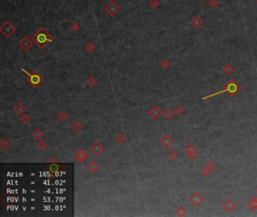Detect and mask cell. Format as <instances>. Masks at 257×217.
I'll return each mask as SVG.
<instances>
[{
  "mask_svg": "<svg viewBox=\"0 0 257 217\" xmlns=\"http://www.w3.org/2000/svg\"><path fill=\"white\" fill-rule=\"evenodd\" d=\"M71 27V29H72L73 31L76 32L78 31V30L80 29V25L78 23H77V22H73V23L71 24V27Z\"/></svg>",
  "mask_w": 257,
  "mask_h": 217,
  "instance_id": "cell-31",
  "label": "cell"
},
{
  "mask_svg": "<svg viewBox=\"0 0 257 217\" xmlns=\"http://www.w3.org/2000/svg\"><path fill=\"white\" fill-rule=\"evenodd\" d=\"M149 6H151L152 8H158V5H159V2H158V0H151L149 3Z\"/></svg>",
  "mask_w": 257,
  "mask_h": 217,
  "instance_id": "cell-29",
  "label": "cell"
},
{
  "mask_svg": "<svg viewBox=\"0 0 257 217\" xmlns=\"http://www.w3.org/2000/svg\"><path fill=\"white\" fill-rule=\"evenodd\" d=\"M175 111H176V113H177V114H179V115H181V114H183V112H184V108H183V106H181V105L177 106V107L176 108Z\"/></svg>",
  "mask_w": 257,
  "mask_h": 217,
  "instance_id": "cell-34",
  "label": "cell"
},
{
  "mask_svg": "<svg viewBox=\"0 0 257 217\" xmlns=\"http://www.w3.org/2000/svg\"><path fill=\"white\" fill-rule=\"evenodd\" d=\"M71 129H72L75 133H77L82 130V125L80 123H78V122H75L73 124L71 125Z\"/></svg>",
  "mask_w": 257,
  "mask_h": 217,
  "instance_id": "cell-19",
  "label": "cell"
},
{
  "mask_svg": "<svg viewBox=\"0 0 257 217\" xmlns=\"http://www.w3.org/2000/svg\"><path fill=\"white\" fill-rule=\"evenodd\" d=\"M44 135V133L40 129H35L32 134V136L35 139H41Z\"/></svg>",
  "mask_w": 257,
  "mask_h": 217,
  "instance_id": "cell-17",
  "label": "cell"
},
{
  "mask_svg": "<svg viewBox=\"0 0 257 217\" xmlns=\"http://www.w3.org/2000/svg\"><path fill=\"white\" fill-rule=\"evenodd\" d=\"M168 157L170 160H171V161H174V160H176V159L178 157V154L176 151H174V150H172V151H170L168 154Z\"/></svg>",
  "mask_w": 257,
  "mask_h": 217,
  "instance_id": "cell-22",
  "label": "cell"
},
{
  "mask_svg": "<svg viewBox=\"0 0 257 217\" xmlns=\"http://www.w3.org/2000/svg\"><path fill=\"white\" fill-rule=\"evenodd\" d=\"M21 70L23 71V72L26 73L28 75V76H29V77H28V79H27V80L29 81V83H31V84L33 85L34 87H36V86H39V85L42 82V81L43 80L42 77L40 76V74H39L38 72H35V71H34L33 73H29L27 72V71H26L23 68H21Z\"/></svg>",
  "mask_w": 257,
  "mask_h": 217,
  "instance_id": "cell-3",
  "label": "cell"
},
{
  "mask_svg": "<svg viewBox=\"0 0 257 217\" xmlns=\"http://www.w3.org/2000/svg\"><path fill=\"white\" fill-rule=\"evenodd\" d=\"M189 201L195 207H199L204 202V197L199 192H195L189 197Z\"/></svg>",
  "mask_w": 257,
  "mask_h": 217,
  "instance_id": "cell-4",
  "label": "cell"
},
{
  "mask_svg": "<svg viewBox=\"0 0 257 217\" xmlns=\"http://www.w3.org/2000/svg\"><path fill=\"white\" fill-rule=\"evenodd\" d=\"M9 146H10L9 141H8L6 139H5V138H2V139H1V141H0V148H1V150H2V151H5V150H7V149L9 148Z\"/></svg>",
  "mask_w": 257,
  "mask_h": 217,
  "instance_id": "cell-16",
  "label": "cell"
},
{
  "mask_svg": "<svg viewBox=\"0 0 257 217\" xmlns=\"http://www.w3.org/2000/svg\"><path fill=\"white\" fill-rule=\"evenodd\" d=\"M73 157H74V158L76 159V161H78V163H84L88 158L87 154L83 150H81V149H78V151H76L73 154Z\"/></svg>",
  "mask_w": 257,
  "mask_h": 217,
  "instance_id": "cell-11",
  "label": "cell"
},
{
  "mask_svg": "<svg viewBox=\"0 0 257 217\" xmlns=\"http://www.w3.org/2000/svg\"><path fill=\"white\" fill-rule=\"evenodd\" d=\"M236 204L231 199H226V201H224V202L222 203V208L224 209L225 211L228 212V213H231L232 210H234V209L235 208Z\"/></svg>",
  "mask_w": 257,
  "mask_h": 217,
  "instance_id": "cell-10",
  "label": "cell"
},
{
  "mask_svg": "<svg viewBox=\"0 0 257 217\" xmlns=\"http://www.w3.org/2000/svg\"><path fill=\"white\" fill-rule=\"evenodd\" d=\"M256 193H257V187H256Z\"/></svg>",
  "mask_w": 257,
  "mask_h": 217,
  "instance_id": "cell-35",
  "label": "cell"
},
{
  "mask_svg": "<svg viewBox=\"0 0 257 217\" xmlns=\"http://www.w3.org/2000/svg\"><path fill=\"white\" fill-rule=\"evenodd\" d=\"M97 80H96L93 76H91V77H89V78L88 79V80H87V83H88V85H89L91 87H93V86L97 84Z\"/></svg>",
  "mask_w": 257,
  "mask_h": 217,
  "instance_id": "cell-25",
  "label": "cell"
},
{
  "mask_svg": "<svg viewBox=\"0 0 257 217\" xmlns=\"http://www.w3.org/2000/svg\"><path fill=\"white\" fill-rule=\"evenodd\" d=\"M174 115H175V113H174V111H173L170 108L167 109L165 111H164V117L168 119H171L172 118L174 117Z\"/></svg>",
  "mask_w": 257,
  "mask_h": 217,
  "instance_id": "cell-18",
  "label": "cell"
},
{
  "mask_svg": "<svg viewBox=\"0 0 257 217\" xmlns=\"http://www.w3.org/2000/svg\"><path fill=\"white\" fill-rule=\"evenodd\" d=\"M187 155H188V157H189L190 160H192V161H194V160H195V159L197 158V157H198L197 151H192V152H190V153H188V154H187Z\"/></svg>",
  "mask_w": 257,
  "mask_h": 217,
  "instance_id": "cell-28",
  "label": "cell"
},
{
  "mask_svg": "<svg viewBox=\"0 0 257 217\" xmlns=\"http://www.w3.org/2000/svg\"><path fill=\"white\" fill-rule=\"evenodd\" d=\"M160 65H161V66H162V69H164V70H166V69H168V67H169V66L170 65V63L168 62L167 60H163V61H162V62H161V64H160Z\"/></svg>",
  "mask_w": 257,
  "mask_h": 217,
  "instance_id": "cell-30",
  "label": "cell"
},
{
  "mask_svg": "<svg viewBox=\"0 0 257 217\" xmlns=\"http://www.w3.org/2000/svg\"><path fill=\"white\" fill-rule=\"evenodd\" d=\"M185 152L188 154V153H190V152H192V151H196L197 149H196V147L195 145H193L192 143H189L185 147Z\"/></svg>",
  "mask_w": 257,
  "mask_h": 217,
  "instance_id": "cell-20",
  "label": "cell"
},
{
  "mask_svg": "<svg viewBox=\"0 0 257 217\" xmlns=\"http://www.w3.org/2000/svg\"><path fill=\"white\" fill-rule=\"evenodd\" d=\"M103 9L105 10L106 12H107L108 14L111 16V17H112V16H114L116 14L117 12H119V10H120V8H119V6L114 1H111L109 4L106 5L104 7Z\"/></svg>",
  "mask_w": 257,
  "mask_h": 217,
  "instance_id": "cell-5",
  "label": "cell"
},
{
  "mask_svg": "<svg viewBox=\"0 0 257 217\" xmlns=\"http://www.w3.org/2000/svg\"><path fill=\"white\" fill-rule=\"evenodd\" d=\"M47 145H47V143L45 142V141H44V140H40V141H39V143H38V147H39L40 149H42V150L45 149L47 147Z\"/></svg>",
  "mask_w": 257,
  "mask_h": 217,
  "instance_id": "cell-33",
  "label": "cell"
},
{
  "mask_svg": "<svg viewBox=\"0 0 257 217\" xmlns=\"http://www.w3.org/2000/svg\"><path fill=\"white\" fill-rule=\"evenodd\" d=\"M85 50L88 52V53L91 54V53L95 50V46H94V45H93V43H88V44L85 45Z\"/></svg>",
  "mask_w": 257,
  "mask_h": 217,
  "instance_id": "cell-24",
  "label": "cell"
},
{
  "mask_svg": "<svg viewBox=\"0 0 257 217\" xmlns=\"http://www.w3.org/2000/svg\"><path fill=\"white\" fill-rule=\"evenodd\" d=\"M116 141L119 144H124L126 141V137L125 136V135L123 133H119V135L116 136Z\"/></svg>",
  "mask_w": 257,
  "mask_h": 217,
  "instance_id": "cell-23",
  "label": "cell"
},
{
  "mask_svg": "<svg viewBox=\"0 0 257 217\" xmlns=\"http://www.w3.org/2000/svg\"><path fill=\"white\" fill-rule=\"evenodd\" d=\"M100 169V165L97 162H96L95 161H90L87 164V170H88V172L93 174L95 172H97V170Z\"/></svg>",
  "mask_w": 257,
  "mask_h": 217,
  "instance_id": "cell-13",
  "label": "cell"
},
{
  "mask_svg": "<svg viewBox=\"0 0 257 217\" xmlns=\"http://www.w3.org/2000/svg\"><path fill=\"white\" fill-rule=\"evenodd\" d=\"M0 31L6 38H9L16 31V27L10 21H5L0 27Z\"/></svg>",
  "mask_w": 257,
  "mask_h": 217,
  "instance_id": "cell-2",
  "label": "cell"
},
{
  "mask_svg": "<svg viewBox=\"0 0 257 217\" xmlns=\"http://www.w3.org/2000/svg\"><path fill=\"white\" fill-rule=\"evenodd\" d=\"M33 40L29 39L27 36H25L19 42L20 46L23 49V50H24V51L26 52L29 50V49L33 46Z\"/></svg>",
  "mask_w": 257,
  "mask_h": 217,
  "instance_id": "cell-9",
  "label": "cell"
},
{
  "mask_svg": "<svg viewBox=\"0 0 257 217\" xmlns=\"http://www.w3.org/2000/svg\"><path fill=\"white\" fill-rule=\"evenodd\" d=\"M67 114L65 113L64 111H61L58 113V115H57V119L59 120H61V121H65L66 119H67Z\"/></svg>",
  "mask_w": 257,
  "mask_h": 217,
  "instance_id": "cell-26",
  "label": "cell"
},
{
  "mask_svg": "<svg viewBox=\"0 0 257 217\" xmlns=\"http://www.w3.org/2000/svg\"><path fill=\"white\" fill-rule=\"evenodd\" d=\"M90 150L95 156H100L104 151V147L99 141H95L91 146L90 147Z\"/></svg>",
  "mask_w": 257,
  "mask_h": 217,
  "instance_id": "cell-7",
  "label": "cell"
},
{
  "mask_svg": "<svg viewBox=\"0 0 257 217\" xmlns=\"http://www.w3.org/2000/svg\"><path fill=\"white\" fill-rule=\"evenodd\" d=\"M32 40L39 46L40 49L46 47L49 43L54 40L53 37L44 27H40L32 36Z\"/></svg>",
  "mask_w": 257,
  "mask_h": 217,
  "instance_id": "cell-1",
  "label": "cell"
},
{
  "mask_svg": "<svg viewBox=\"0 0 257 217\" xmlns=\"http://www.w3.org/2000/svg\"><path fill=\"white\" fill-rule=\"evenodd\" d=\"M176 214L178 216H185L187 214L186 209L185 208H183V207H180L177 208V209L176 210Z\"/></svg>",
  "mask_w": 257,
  "mask_h": 217,
  "instance_id": "cell-21",
  "label": "cell"
},
{
  "mask_svg": "<svg viewBox=\"0 0 257 217\" xmlns=\"http://www.w3.org/2000/svg\"><path fill=\"white\" fill-rule=\"evenodd\" d=\"M247 206L250 209H251L253 211L256 210L257 209V198H252L248 201L247 203Z\"/></svg>",
  "mask_w": 257,
  "mask_h": 217,
  "instance_id": "cell-15",
  "label": "cell"
},
{
  "mask_svg": "<svg viewBox=\"0 0 257 217\" xmlns=\"http://www.w3.org/2000/svg\"><path fill=\"white\" fill-rule=\"evenodd\" d=\"M215 167V164L212 161H209L206 163V165L205 166V167L201 170V173L204 176H207L210 174V172L212 171V170Z\"/></svg>",
  "mask_w": 257,
  "mask_h": 217,
  "instance_id": "cell-12",
  "label": "cell"
},
{
  "mask_svg": "<svg viewBox=\"0 0 257 217\" xmlns=\"http://www.w3.org/2000/svg\"><path fill=\"white\" fill-rule=\"evenodd\" d=\"M20 120H21L22 123H23L24 125H27V124H28V123H29V117L27 115V114H24V115H23L21 117H20Z\"/></svg>",
  "mask_w": 257,
  "mask_h": 217,
  "instance_id": "cell-27",
  "label": "cell"
},
{
  "mask_svg": "<svg viewBox=\"0 0 257 217\" xmlns=\"http://www.w3.org/2000/svg\"><path fill=\"white\" fill-rule=\"evenodd\" d=\"M173 143V140L171 137L168 135H164L159 140V144L163 147L164 148L168 149L170 148Z\"/></svg>",
  "mask_w": 257,
  "mask_h": 217,
  "instance_id": "cell-8",
  "label": "cell"
},
{
  "mask_svg": "<svg viewBox=\"0 0 257 217\" xmlns=\"http://www.w3.org/2000/svg\"><path fill=\"white\" fill-rule=\"evenodd\" d=\"M13 111L17 115H22L27 111V108L22 103H18L13 107Z\"/></svg>",
  "mask_w": 257,
  "mask_h": 217,
  "instance_id": "cell-14",
  "label": "cell"
},
{
  "mask_svg": "<svg viewBox=\"0 0 257 217\" xmlns=\"http://www.w3.org/2000/svg\"><path fill=\"white\" fill-rule=\"evenodd\" d=\"M148 114L152 119H158L162 115V111L158 106L153 105L149 110Z\"/></svg>",
  "mask_w": 257,
  "mask_h": 217,
  "instance_id": "cell-6",
  "label": "cell"
},
{
  "mask_svg": "<svg viewBox=\"0 0 257 217\" xmlns=\"http://www.w3.org/2000/svg\"><path fill=\"white\" fill-rule=\"evenodd\" d=\"M233 71V67L231 65H227L224 68V72L226 74H231Z\"/></svg>",
  "mask_w": 257,
  "mask_h": 217,
  "instance_id": "cell-32",
  "label": "cell"
}]
</instances>
